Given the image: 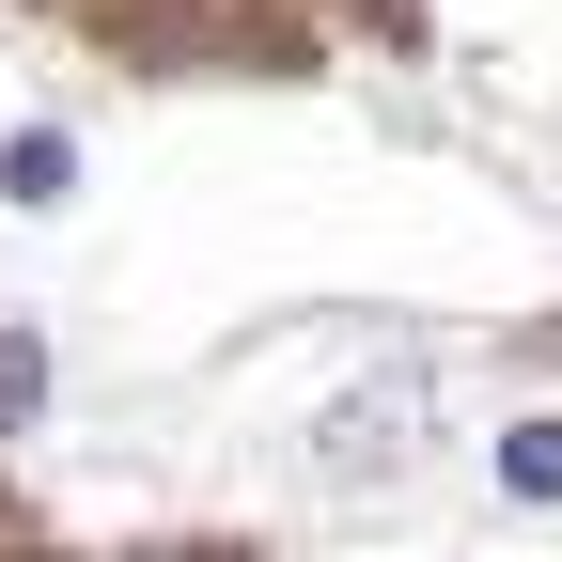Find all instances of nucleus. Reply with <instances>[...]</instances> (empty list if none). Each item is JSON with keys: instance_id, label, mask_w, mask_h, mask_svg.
<instances>
[{"instance_id": "obj_1", "label": "nucleus", "mask_w": 562, "mask_h": 562, "mask_svg": "<svg viewBox=\"0 0 562 562\" xmlns=\"http://www.w3.org/2000/svg\"><path fill=\"white\" fill-rule=\"evenodd\" d=\"M516 501H562V422H516V453H501Z\"/></svg>"}, {"instance_id": "obj_2", "label": "nucleus", "mask_w": 562, "mask_h": 562, "mask_svg": "<svg viewBox=\"0 0 562 562\" xmlns=\"http://www.w3.org/2000/svg\"><path fill=\"white\" fill-rule=\"evenodd\" d=\"M32 406H47V344H16V328H0V438H16Z\"/></svg>"}]
</instances>
